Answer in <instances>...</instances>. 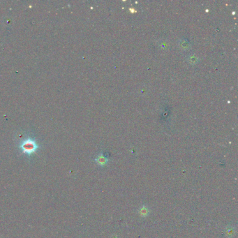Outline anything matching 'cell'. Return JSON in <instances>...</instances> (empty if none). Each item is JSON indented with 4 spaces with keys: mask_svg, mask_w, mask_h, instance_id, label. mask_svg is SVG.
I'll return each mask as SVG.
<instances>
[{
    "mask_svg": "<svg viewBox=\"0 0 238 238\" xmlns=\"http://www.w3.org/2000/svg\"><path fill=\"white\" fill-rule=\"evenodd\" d=\"M20 148L23 153L31 155L37 150L39 145L34 139L28 138L21 142V143L20 144Z\"/></svg>",
    "mask_w": 238,
    "mask_h": 238,
    "instance_id": "obj_1",
    "label": "cell"
},
{
    "mask_svg": "<svg viewBox=\"0 0 238 238\" xmlns=\"http://www.w3.org/2000/svg\"><path fill=\"white\" fill-rule=\"evenodd\" d=\"M95 161L96 163L98 164V165H101V166H104L106 164L108 163V159L106 158L103 154H100L96 157V158L95 159Z\"/></svg>",
    "mask_w": 238,
    "mask_h": 238,
    "instance_id": "obj_2",
    "label": "cell"
},
{
    "mask_svg": "<svg viewBox=\"0 0 238 238\" xmlns=\"http://www.w3.org/2000/svg\"><path fill=\"white\" fill-rule=\"evenodd\" d=\"M178 45L181 50H184V51L189 50L191 48L190 43L185 39H180L178 41Z\"/></svg>",
    "mask_w": 238,
    "mask_h": 238,
    "instance_id": "obj_3",
    "label": "cell"
},
{
    "mask_svg": "<svg viewBox=\"0 0 238 238\" xmlns=\"http://www.w3.org/2000/svg\"><path fill=\"white\" fill-rule=\"evenodd\" d=\"M225 234H226V237H228V238L233 237L235 234V228L233 227V226H229V227L226 228Z\"/></svg>",
    "mask_w": 238,
    "mask_h": 238,
    "instance_id": "obj_4",
    "label": "cell"
},
{
    "mask_svg": "<svg viewBox=\"0 0 238 238\" xmlns=\"http://www.w3.org/2000/svg\"><path fill=\"white\" fill-rule=\"evenodd\" d=\"M187 62L192 65H195L199 62V58L195 55H189L187 57Z\"/></svg>",
    "mask_w": 238,
    "mask_h": 238,
    "instance_id": "obj_5",
    "label": "cell"
},
{
    "mask_svg": "<svg viewBox=\"0 0 238 238\" xmlns=\"http://www.w3.org/2000/svg\"><path fill=\"white\" fill-rule=\"evenodd\" d=\"M138 213L142 217H145V216H147V215L149 214V210L148 208H147V207L144 205H142L140 209H139Z\"/></svg>",
    "mask_w": 238,
    "mask_h": 238,
    "instance_id": "obj_6",
    "label": "cell"
},
{
    "mask_svg": "<svg viewBox=\"0 0 238 238\" xmlns=\"http://www.w3.org/2000/svg\"><path fill=\"white\" fill-rule=\"evenodd\" d=\"M159 47L163 50H168V47H170V43L167 40H161L159 42Z\"/></svg>",
    "mask_w": 238,
    "mask_h": 238,
    "instance_id": "obj_7",
    "label": "cell"
}]
</instances>
